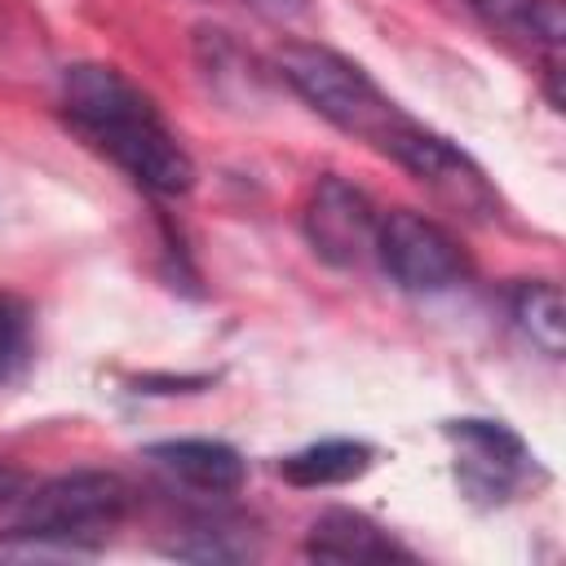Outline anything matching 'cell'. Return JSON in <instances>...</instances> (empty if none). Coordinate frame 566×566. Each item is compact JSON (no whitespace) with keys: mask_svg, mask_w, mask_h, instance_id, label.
<instances>
[{"mask_svg":"<svg viewBox=\"0 0 566 566\" xmlns=\"http://www.w3.org/2000/svg\"><path fill=\"white\" fill-rule=\"evenodd\" d=\"M513 318L517 327L531 336V345H539L548 358H562L566 349V301L557 283H522L513 292Z\"/></svg>","mask_w":566,"mask_h":566,"instance_id":"12","label":"cell"},{"mask_svg":"<svg viewBox=\"0 0 566 566\" xmlns=\"http://www.w3.org/2000/svg\"><path fill=\"white\" fill-rule=\"evenodd\" d=\"M256 13H265V18H296V13H305V0H248Z\"/></svg>","mask_w":566,"mask_h":566,"instance_id":"14","label":"cell"},{"mask_svg":"<svg viewBox=\"0 0 566 566\" xmlns=\"http://www.w3.org/2000/svg\"><path fill=\"white\" fill-rule=\"evenodd\" d=\"M491 31L544 49L557 57V49L566 44V9L562 0H464Z\"/></svg>","mask_w":566,"mask_h":566,"instance_id":"10","label":"cell"},{"mask_svg":"<svg viewBox=\"0 0 566 566\" xmlns=\"http://www.w3.org/2000/svg\"><path fill=\"white\" fill-rule=\"evenodd\" d=\"M146 460H155L164 473H172L177 482H186L190 491H203V495H234L248 478L243 455L217 438L155 442V447H146Z\"/></svg>","mask_w":566,"mask_h":566,"instance_id":"8","label":"cell"},{"mask_svg":"<svg viewBox=\"0 0 566 566\" xmlns=\"http://www.w3.org/2000/svg\"><path fill=\"white\" fill-rule=\"evenodd\" d=\"M376 221L380 212L371 208V199L349 186L345 177H318L305 203V239L310 248L327 261V265H358L363 256H371V239H376Z\"/></svg>","mask_w":566,"mask_h":566,"instance_id":"6","label":"cell"},{"mask_svg":"<svg viewBox=\"0 0 566 566\" xmlns=\"http://www.w3.org/2000/svg\"><path fill=\"white\" fill-rule=\"evenodd\" d=\"M27 349V305L0 292V380H9V371L22 363Z\"/></svg>","mask_w":566,"mask_h":566,"instance_id":"13","label":"cell"},{"mask_svg":"<svg viewBox=\"0 0 566 566\" xmlns=\"http://www.w3.org/2000/svg\"><path fill=\"white\" fill-rule=\"evenodd\" d=\"M371 256L402 292H447L469 274V256L455 243V234L411 208L380 212Z\"/></svg>","mask_w":566,"mask_h":566,"instance_id":"4","label":"cell"},{"mask_svg":"<svg viewBox=\"0 0 566 566\" xmlns=\"http://www.w3.org/2000/svg\"><path fill=\"white\" fill-rule=\"evenodd\" d=\"M367 469H371V447L354 442V438L314 442V447H305V451H296L279 464V473L292 486H340V482L363 478Z\"/></svg>","mask_w":566,"mask_h":566,"instance_id":"11","label":"cell"},{"mask_svg":"<svg viewBox=\"0 0 566 566\" xmlns=\"http://www.w3.org/2000/svg\"><path fill=\"white\" fill-rule=\"evenodd\" d=\"M274 71L336 128L385 146V137L407 119L376 84L363 66H354L349 57H340L336 49L323 44H305V40H287L274 53Z\"/></svg>","mask_w":566,"mask_h":566,"instance_id":"2","label":"cell"},{"mask_svg":"<svg viewBox=\"0 0 566 566\" xmlns=\"http://www.w3.org/2000/svg\"><path fill=\"white\" fill-rule=\"evenodd\" d=\"M305 557L354 566V562H394V557H407V548H398L389 539V531H380L367 513L327 509L314 517V526L305 535Z\"/></svg>","mask_w":566,"mask_h":566,"instance_id":"9","label":"cell"},{"mask_svg":"<svg viewBox=\"0 0 566 566\" xmlns=\"http://www.w3.org/2000/svg\"><path fill=\"white\" fill-rule=\"evenodd\" d=\"M128 500H133V491L119 473H102V469L62 473V478L44 482L22 504L18 531L53 539L71 557H88L97 548V539L128 513Z\"/></svg>","mask_w":566,"mask_h":566,"instance_id":"3","label":"cell"},{"mask_svg":"<svg viewBox=\"0 0 566 566\" xmlns=\"http://www.w3.org/2000/svg\"><path fill=\"white\" fill-rule=\"evenodd\" d=\"M380 150L394 155V159H398L442 208H451L455 217H464V221H495V217H500V199H495L486 172H482L460 146H451L447 137H438V133H429V128H420L416 119H402V124L385 137Z\"/></svg>","mask_w":566,"mask_h":566,"instance_id":"5","label":"cell"},{"mask_svg":"<svg viewBox=\"0 0 566 566\" xmlns=\"http://www.w3.org/2000/svg\"><path fill=\"white\" fill-rule=\"evenodd\" d=\"M447 438L455 442V478H460V486L482 504L509 500V491L517 486V478L531 464L526 442L513 429H504L500 420H451Z\"/></svg>","mask_w":566,"mask_h":566,"instance_id":"7","label":"cell"},{"mask_svg":"<svg viewBox=\"0 0 566 566\" xmlns=\"http://www.w3.org/2000/svg\"><path fill=\"white\" fill-rule=\"evenodd\" d=\"M62 115L71 128L111 155L137 186L155 195H186L195 186V164L168 133L150 97L124 80L115 66L75 62L62 71Z\"/></svg>","mask_w":566,"mask_h":566,"instance_id":"1","label":"cell"}]
</instances>
